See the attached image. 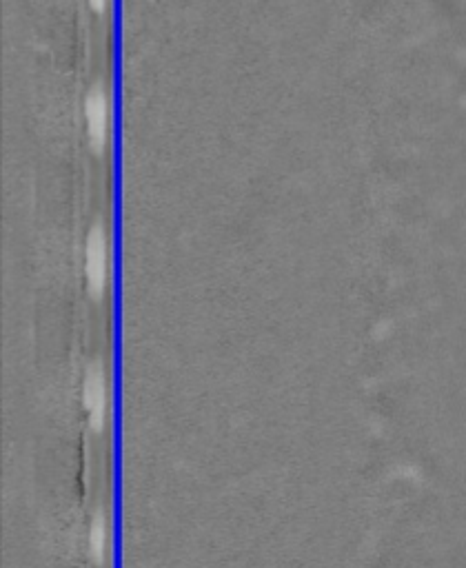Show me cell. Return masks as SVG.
Returning <instances> with one entry per match:
<instances>
[{
    "instance_id": "obj_1",
    "label": "cell",
    "mask_w": 466,
    "mask_h": 568,
    "mask_svg": "<svg viewBox=\"0 0 466 568\" xmlns=\"http://www.w3.org/2000/svg\"><path fill=\"white\" fill-rule=\"evenodd\" d=\"M85 271H87V284L91 296L100 298L107 287V273H109L107 236L100 225L89 231L87 249H85Z\"/></svg>"
},
{
    "instance_id": "obj_2",
    "label": "cell",
    "mask_w": 466,
    "mask_h": 568,
    "mask_svg": "<svg viewBox=\"0 0 466 568\" xmlns=\"http://www.w3.org/2000/svg\"><path fill=\"white\" fill-rule=\"evenodd\" d=\"M83 404L89 413V422L94 429H103L107 420V407H109V393H107V380L103 369L89 367L85 382H83Z\"/></svg>"
},
{
    "instance_id": "obj_3",
    "label": "cell",
    "mask_w": 466,
    "mask_h": 568,
    "mask_svg": "<svg viewBox=\"0 0 466 568\" xmlns=\"http://www.w3.org/2000/svg\"><path fill=\"white\" fill-rule=\"evenodd\" d=\"M85 118H87L91 147L100 154L107 145V134H109V100L100 87L89 91V96L85 100Z\"/></svg>"
},
{
    "instance_id": "obj_4",
    "label": "cell",
    "mask_w": 466,
    "mask_h": 568,
    "mask_svg": "<svg viewBox=\"0 0 466 568\" xmlns=\"http://www.w3.org/2000/svg\"><path fill=\"white\" fill-rule=\"evenodd\" d=\"M107 544H109V526L103 515H98L94 522H91V533H89V549H91V557L96 562L105 560L107 553Z\"/></svg>"
},
{
    "instance_id": "obj_5",
    "label": "cell",
    "mask_w": 466,
    "mask_h": 568,
    "mask_svg": "<svg viewBox=\"0 0 466 568\" xmlns=\"http://www.w3.org/2000/svg\"><path fill=\"white\" fill-rule=\"evenodd\" d=\"M89 5L96 9V12H105V7H107V0H89Z\"/></svg>"
}]
</instances>
